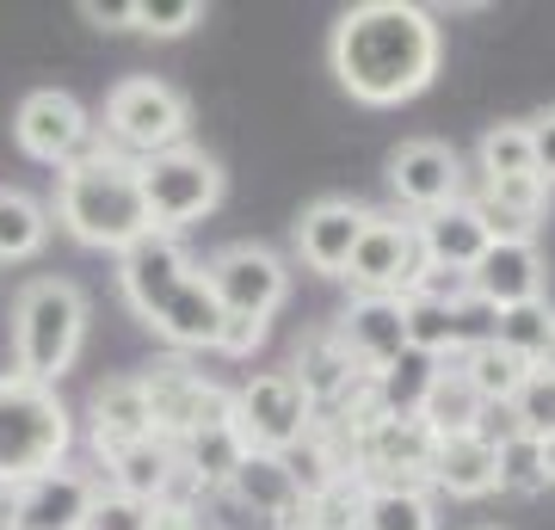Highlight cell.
Segmentation results:
<instances>
[{
    "mask_svg": "<svg viewBox=\"0 0 555 530\" xmlns=\"http://www.w3.org/2000/svg\"><path fill=\"white\" fill-rule=\"evenodd\" d=\"M438 56H444V31L414 0H364L334 25V43H327L334 80L358 105H401L426 93Z\"/></svg>",
    "mask_w": 555,
    "mask_h": 530,
    "instance_id": "6da1fadb",
    "label": "cell"
},
{
    "mask_svg": "<svg viewBox=\"0 0 555 530\" xmlns=\"http://www.w3.org/2000/svg\"><path fill=\"white\" fill-rule=\"evenodd\" d=\"M118 284H124V302L137 309V321L149 334H160L179 358L185 352H217V334H222V309L210 284H204V266L185 254L179 235H149L137 247L118 254Z\"/></svg>",
    "mask_w": 555,
    "mask_h": 530,
    "instance_id": "7a4b0ae2",
    "label": "cell"
},
{
    "mask_svg": "<svg viewBox=\"0 0 555 530\" xmlns=\"http://www.w3.org/2000/svg\"><path fill=\"white\" fill-rule=\"evenodd\" d=\"M56 222L80 247L100 254H124L149 235V210H142V179L137 160L93 142L87 155L56 167Z\"/></svg>",
    "mask_w": 555,
    "mask_h": 530,
    "instance_id": "3957f363",
    "label": "cell"
},
{
    "mask_svg": "<svg viewBox=\"0 0 555 530\" xmlns=\"http://www.w3.org/2000/svg\"><path fill=\"white\" fill-rule=\"evenodd\" d=\"M87 346V290L75 277H31L13 302V376L56 389Z\"/></svg>",
    "mask_w": 555,
    "mask_h": 530,
    "instance_id": "277c9868",
    "label": "cell"
},
{
    "mask_svg": "<svg viewBox=\"0 0 555 530\" xmlns=\"http://www.w3.org/2000/svg\"><path fill=\"white\" fill-rule=\"evenodd\" d=\"M75 444V413L56 389L25 383V376H0V493L25 488L38 475L62 469Z\"/></svg>",
    "mask_w": 555,
    "mask_h": 530,
    "instance_id": "5b68a950",
    "label": "cell"
},
{
    "mask_svg": "<svg viewBox=\"0 0 555 530\" xmlns=\"http://www.w3.org/2000/svg\"><path fill=\"white\" fill-rule=\"evenodd\" d=\"M137 179H142V210H149V229L155 235H179V229L204 222L222 204V192H229L222 167L204 148H192V142L137 160Z\"/></svg>",
    "mask_w": 555,
    "mask_h": 530,
    "instance_id": "8992f818",
    "label": "cell"
},
{
    "mask_svg": "<svg viewBox=\"0 0 555 530\" xmlns=\"http://www.w3.org/2000/svg\"><path fill=\"white\" fill-rule=\"evenodd\" d=\"M185 130H192V105L167 80L130 75L105 93V137L118 142V155H130V160L167 155V148L185 142Z\"/></svg>",
    "mask_w": 555,
    "mask_h": 530,
    "instance_id": "52a82bcc",
    "label": "cell"
},
{
    "mask_svg": "<svg viewBox=\"0 0 555 530\" xmlns=\"http://www.w3.org/2000/svg\"><path fill=\"white\" fill-rule=\"evenodd\" d=\"M309 401H302L291 371H259L229 395V426H235L247 456H284L291 444H302L309 432Z\"/></svg>",
    "mask_w": 555,
    "mask_h": 530,
    "instance_id": "ba28073f",
    "label": "cell"
},
{
    "mask_svg": "<svg viewBox=\"0 0 555 530\" xmlns=\"http://www.w3.org/2000/svg\"><path fill=\"white\" fill-rule=\"evenodd\" d=\"M137 383H142V408H149V432L167 438V444L192 438L198 426L229 413V389H217L192 358H179V352L155 358L149 371H137Z\"/></svg>",
    "mask_w": 555,
    "mask_h": 530,
    "instance_id": "9c48e42d",
    "label": "cell"
},
{
    "mask_svg": "<svg viewBox=\"0 0 555 530\" xmlns=\"http://www.w3.org/2000/svg\"><path fill=\"white\" fill-rule=\"evenodd\" d=\"M204 284L217 296L222 314H241V321H272L291 296V272L272 247L259 241H229L222 254L204 259Z\"/></svg>",
    "mask_w": 555,
    "mask_h": 530,
    "instance_id": "30bf717a",
    "label": "cell"
},
{
    "mask_svg": "<svg viewBox=\"0 0 555 530\" xmlns=\"http://www.w3.org/2000/svg\"><path fill=\"white\" fill-rule=\"evenodd\" d=\"M433 451H438V438L426 432L420 413H408V419L377 413L352 438V475L364 488H426L433 481Z\"/></svg>",
    "mask_w": 555,
    "mask_h": 530,
    "instance_id": "8fae6325",
    "label": "cell"
},
{
    "mask_svg": "<svg viewBox=\"0 0 555 530\" xmlns=\"http://www.w3.org/2000/svg\"><path fill=\"white\" fill-rule=\"evenodd\" d=\"M389 192L408 217H433L444 204L469 192V173H463V155H456L451 142H433V137H414L401 142L396 155H389Z\"/></svg>",
    "mask_w": 555,
    "mask_h": 530,
    "instance_id": "7c38bea8",
    "label": "cell"
},
{
    "mask_svg": "<svg viewBox=\"0 0 555 530\" xmlns=\"http://www.w3.org/2000/svg\"><path fill=\"white\" fill-rule=\"evenodd\" d=\"M13 137L31 160L43 167H68L75 155L93 148V118H87V105L75 93H62V87H38V93L20 99V118H13Z\"/></svg>",
    "mask_w": 555,
    "mask_h": 530,
    "instance_id": "4fadbf2b",
    "label": "cell"
},
{
    "mask_svg": "<svg viewBox=\"0 0 555 530\" xmlns=\"http://www.w3.org/2000/svg\"><path fill=\"white\" fill-rule=\"evenodd\" d=\"M414 272H420L414 217H401V210H371L352 259H346V277L358 284V296H401Z\"/></svg>",
    "mask_w": 555,
    "mask_h": 530,
    "instance_id": "5bb4252c",
    "label": "cell"
},
{
    "mask_svg": "<svg viewBox=\"0 0 555 530\" xmlns=\"http://www.w3.org/2000/svg\"><path fill=\"white\" fill-rule=\"evenodd\" d=\"M100 500V481L87 469H50L38 481L13 488V512H7V530H80L87 512Z\"/></svg>",
    "mask_w": 555,
    "mask_h": 530,
    "instance_id": "9a60e30c",
    "label": "cell"
},
{
    "mask_svg": "<svg viewBox=\"0 0 555 530\" xmlns=\"http://www.w3.org/2000/svg\"><path fill=\"white\" fill-rule=\"evenodd\" d=\"M327 334L346 346V358H352L364 376H377L383 364H396L401 352H408V327H401V296H352L346 309H339V321L327 327Z\"/></svg>",
    "mask_w": 555,
    "mask_h": 530,
    "instance_id": "2e32d148",
    "label": "cell"
},
{
    "mask_svg": "<svg viewBox=\"0 0 555 530\" xmlns=\"http://www.w3.org/2000/svg\"><path fill=\"white\" fill-rule=\"evenodd\" d=\"M364 222H371V204H358V197H315V204L297 217L302 266L321 272V277H346V259H352Z\"/></svg>",
    "mask_w": 555,
    "mask_h": 530,
    "instance_id": "e0dca14e",
    "label": "cell"
},
{
    "mask_svg": "<svg viewBox=\"0 0 555 530\" xmlns=\"http://www.w3.org/2000/svg\"><path fill=\"white\" fill-rule=\"evenodd\" d=\"M469 284H476V302L488 314L518 309V302H543V254H537V241H494L476 259Z\"/></svg>",
    "mask_w": 555,
    "mask_h": 530,
    "instance_id": "ac0fdd59",
    "label": "cell"
},
{
    "mask_svg": "<svg viewBox=\"0 0 555 530\" xmlns=\"http://www.w3.org/2000/svg\"><path fill=\"white\" fill-rule=\"evenodd\" d=\"M463 204L488 222L494 241H537V222L550 217V185L543 179H481Z\"/></svg>",
    "mask_w": 555,
    "mask_h": 530,
    "instance_id": "d6986e66",
    "label": "cell"
},
{
    "mask_svg": "<svg viewBox=\"0 0 555 530\" xmlns=\"http://www.w3.org/2000/svg\"><path fill=\"white\" fill-rule=\"evenodd\" d=\"M414 241H420V259L426 266H451V272H476V259L494 247L488 222L463 197L444 204V210H433V217H414Z\"/></svg>",
    "mask_w": 555,
    "mask_h": 530,
    "instance_id": "ffe728a7",
    "label": "cell"
},
{
    "mask_svg": "<svg viewBox=\"0 0 555 530\" xmlns=\"http://www.w3.org/2000/svg\"><path fill=\"white\" fill-rule=\"evenodd\" d=\"M87 438H93V451L118 456L124 444H137V438H155L149 432V408H142V383L137 371L130 376H105L100 389H93V401H87Z\"/></svg>",
    "mask_w": 555,
    "mask_h": 530,
    "instance_id": "44dd1931",
    "label": "cell"
},
{
    "mask_svg": "<svg viewBox=\"0 0 555 530\" xmlns=\"http://www.w3.org/2000/svg\"><path fill=\"white\" fill-rule=\"evenodd\" d=\"M426 488L451 493V500H488V493H500L494 444H481L476 432L438 438V451H433V481H426Z\"/></svg>",
    "mask_w": 555,
    "mask_h": 530,
    "instance_id": "7402d4cb",
    "label": "cell"
},
{
    "mask_svg": "<svg viewBox=\"0 0 555 530\" xmlns=\"http://www.w3.org/2000/svg\"><path fill=\"white\" fill-rule=\"evenodd\" d=\"M444 371L463 376V383L476 389L481 408H506V401L518 395V383L531 376V364H525V358H513L494 334H476V339H463V352H456Z\"/></svg>",
    "mask_w": 555,
    "mask_h": 530,
    "instance_id": "603a6c76",
    "label": "cell"
},
{
    "mask_svg": "<svg viewBox=\"0 0 555 530\" xmlns=\"http://www.w3.org/2000/svg\"><path fill=\"white\" fill-rule=\"evenodd\" d=\"M105 475H112V493H130L142 506H155V500H167V488H173L179 456H173L167 438H137V444H124L118 456H105Z\"/></svg>",
    "mask_w": 555,
    "mask_h": 530,
    "instance_id": "cb8c5ba5",
    "label": "cell"
},
{
    "mask_svg": "<svg viewBox=\"0 0 555 530\" xmlns=\"http://www.w3.org/2000/svg\"><path fill=\"white\" fill-rule=\"evenodd\" d=\"M173 456H179V469L198 481V493L210 500V493H222L229 488V475L241 469V438H235V426H229V413L222 419H210V426H198L192 438H179L173 444Z\"/></svg>",
    "mask_w": 555,
    "mask_h": 530,
    "instance_id": "d4e9b609",
    "label": "cell"
},
{
    "mask_svg": "<svg viewBox=\"0 0 555 530\" xmlns=\"http://www.w3.org/2000/svg\"><path fill=\"white\" fill-rule=\"evenodd\" d=\"M433 376H438V358H426V352L408 346L396 364H383V371L371 376V401H377V413H389V419H408V413H420Z\"/></svg>",
    "mask_w": 555,
    "mask_h": 530,
    "instance_id": "484cf974",
    "label": "cell"
},
{
    "mask_svg": "<svg viewBox=\"0 0 555 530\" xmlns=\"http://www.w3.org/2000/svg\"><path fill=\"white\" fill-rule=\"evenodd\" d=\"M50 241V210L20 185H0V266H20Z\"/></svg>",
    "mask_w": 555,
    "mask_h": 530,
    "instance_id": "4316f807",
    "label": "cell"
},
{
    "mask_svg": "<svg viewBox=\"0 0 555 530\" xmlns=\"http://www.w3.org/2000/svg\"><path fill=\"white\" fill-rule=\"evenodd\" d=\"M420 419H426V432H433V438L476 432V419H481V401H476V389H469L463 376L438 364L433 389H426V401H420Z\"/></svg>",
    "mask_w": 555,
    "mask_h": 530,
    "instance_id": "83f0119b",
    "label": "cell"
},
{
    "mask_svg": "<svg viewBox=\"0 0 555 530\" xmlns=\"http://www.w3.org/2000/svg\"><path fill=\"white\" fill-rule=\"evenodd\" d=\"M358 530H438L433 493L426 488H371Z\"/></svg>",
    "mask_w": 555,
    "mask_h": 530,
    "instance_id": "f1b7e54d",
    "label": "cell"
},
{
    "mask_svg": "<svg viewBox=\"0 0 555 530\" xmlns=\"http://www.w3.org/2000/svg\"><path fill=\"white\" fill-rule=\"evenodd\" d=\"M488 334H494L513 358L537 364V358L550 352V339H555V314H550V302H518V309H500L494 314V327H488Z\"/></svg>",
    "mask_w": 555,
    "mask_h": 530,
    "instance_id": "f546056e",
    "label": "cell"
},
{
    "mask_svg": "<svg viewBox=\"0 0 555 530\" xmlns=\"http://www.w3.org/2000/svg\"><path fill=\"white\" fill-rule=\"evenodd\" d=\"M476 160H481V179H537L531 173V130H525V118L488 124Z\"/></svg>",
    "mask_w": 555,
    "mask_h": 530,
    "instance_id": "4dcf8cb0",
    "label": "cell"
},
{
    "mask_svg": "<svg viewBox=\"0 0 555 530\" xmlns=\"http://www.w3.org/2000/svg\"><path fill=\"white\" fill-rule=\"evenodd\" d=\"M401 296H414V302H433V309H451V314L481 309V302H476V284H469V272H451V266H426V259H420V272L408 277V290H401Z\"/></svg>",
    "mask_w": 555,
    "mask_h": 530,
    "instance_id": "1f68e13d",
    "label": "cell"
},
{
    "mask_svg": "<svg viewBox=\"0 0 555 530\" xmlns=\"http://www.w3.org/2000/svg\"><path fill=\"white\" fill-rule=\"evenodd\" d=\"M494 469H500V493H518V500H537L550 488L543 481V456H537V438H513L494 451Z\"/></svg>",
    "mask_w": 555,
    "mask_h": 530,
    "instance_id": "d6a6232c",
    "label": "cell"
},
{
    "mask_svg": "<svg viewBox=\"0 0 555 530\" xmlns=\"http://www.w3.org/2000/svg\"><path fill=\"white\" fill-rule=\"evenodd\" d=\"M518 419V432L525 438H550L555 432V376L550 371H531L525 383H518V395L506 401Z\"/></svg>",
    "mask_w": 555,
    "mask_h": 530,
    "instance_id": "836d02e7",
    "label": "cell"
},
{
    "mask_svg": "<svg viewBox=\"0 0 555 530\" xmlns=\"http://www.w3.org/2000/svg\"><path fill=\"white\" fill-rule=\"evenodd\" d=\"M198 20H204V0H137L130 31H142V38H179Z\"/></svg>",
    "mask_w": 555,
    "mask_h": 530,
    "instance_id": "e575fe53",
    "label": "cell"
},
{
    "mask_svg": "<svg viewBox=\"0 0 555 530\" xmlns=\"http://www.w3.org/2000/svg\"><path fill=\"white\" fill-rule=\"evenodd\" d=\"M149 512L155 506H142V500H130V493L100 488V500H93V512H87L80 530H149Z\"/></svg>",
    "mask_w": 555,
    "mask_h": 530,
    "instance_id": "d590c367",
    "label": "cell"
},
{
    "mask_svg": "<svg viewBox=\"0 0 555 530\" xmlns=\"http://www.w3.org/2000/svg\"><path fill=\"white\" fill-rule=\"evenodd\" d=\"M272 334V321H241V314H222V334H217V352L222 358H254Z\"/></svg>",
    "mask_w": 555,
    "mask_h": 530,
    "instance_id": "8d00e7d4",
    "label": "cell"
},
{
    "mask_svg": "<svg viewBox=\"0 0 555 530\" xmlns=\"http://www.w3.org/2000/svg\"><path fill=\"white\" fill-rule=\"evenodd\" d=\"M525 130H531V173L543 185H555V105L537 112V118H525Z\"/></svg>",
    "mask_w": 555,
    "mask_h": 530,
    "instance_id": "74e56055",
    "label": "cell"
},
{
    "mask_svg": "<svg viewBox=\"0 0 555 530\" xmlns=\"http://www.w3.org/2000/svg\"><path fill=\"white\" fill-rule=\"evenodd\" d=\"M130 13H137V0L130 7L124 0H112V7L105 0H80V20H93L100 31H130Z\"/></svg>",
    "mask_w": 555,
    "mask_h": 530,
    "instance_id": "f35d334b",
    "label": "cell"
},
{
    "mask_svg": "<svg viewBox=\"0 0 555 530\" xmlns=\"http://www.w3.org/2000/svg\"><path fill=\"white\" fill-rule=\"evenodd\" d=\"M149 530H204L198 506H155L149 512Z\"/></svg>",
    "mask_w": 555,
    "mask_h": 530,
    "instance_id": "ab89813d",
    "label": "cell"
},
{
    "mask_svg": "<svg viewBox=\"0 0 555 530\" xmlns=\"http://www.w3.org/2000/svg\"><path fill=\"white\" fill-rule=\"evenodd\" d=\"M537 456H543V481L555 488V432H550V438H537Z\"/></svg>",
    "mask_w": 555,
    "mask_h": 530,
    "instance_id": "60d3db41",
    "label": "cell"
},
{
    "mask_svg": "<svg viewBox=\"0 0 555 530\" xmlns=\"http://www.w3.org/2000/svg\"><path fill=\"white\" fill-rule=\"evenodd\" d=\"M531 371H550V376H555V339H550V352H543V358H537V364H531Z\"/></svg>",
    "mask_w": 555,
    "mask_h": 530,
    "instance_id": "b9f144b4",
    "label": "cell"
},
{
    "mask_svg": "<svg viewBox=\"0 0 555 530\" xmlns=\"http://www.w3.org/2000/svg\"><path fill=\"white\" fill-rule=\"evenodd\" d=\"M481 530H500V525H481Z\"/></svg>",
    "mask_w": 555,
    "mask_h": 530,
    "instance_id": "7bdbcfd3",
    "label": "cell"
}]
</instances>
